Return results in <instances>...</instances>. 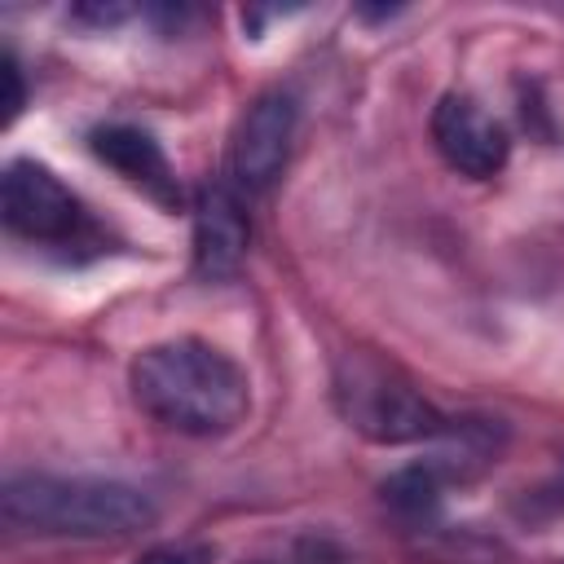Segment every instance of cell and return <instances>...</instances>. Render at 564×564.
Listing matches in <instances>:
<instances>
[{
  "label": "cell",
  "instance_id": "1",
  "mask_svg": "<svg viewBox=\"0 0 564 564\" xmlns=\"http://www.w3.org/2000/svg\"><path fill=\"white\" fill-rule=\"evenodd\" d=\"M137 405L185 436H220L247 419L251 383L234 357L203 339H167L132 361Z\"/></svg>",
  "mask_w": 564,
  "mask_h": 564
},
{
  "label": "cell",
  "instance_id": "2",
  "mask_svg": "<svg viewBox=\"0 0 564 564\" xmlns=\"http://www.w3.org/2000/svg\"><path fill=\"white\" fill-rule=\"evenodd\" d=\"M0 511L13 533L44 538H128L154 524V502L119 480L13 471L0 489Z\"/></svg>",
  "mask_w": 564,
  "mask_h": 564
},
{
  "label": "cell",
  "instance_id": "3",
  "mask_svg": "<svg viewBox=\"0 0 564 564\" xmlns=\"http://www.w3.org/2000/svg\"><path fill=\"white\" fill-rule=\"evenodd\" d=\"M335 401L348 427L379 445H405V441H427L441 436L449 423L436 414L432 401L414 392L392 366L366 352H348L335 370Z\"/></svg>",
  "mask_w": 564,
  "mask_h": 564
},
{
  "label": "cell",
  "instance_id": "4",
  "mask_svg": "<svg viewBox=\"0 0 564 564\" xmlns=\"http://www.w3.org/2000/svg\"><path fill=\"white\" fill-rule=\"evenodd\" d=\"M4 229L44 247H84L97 238L84 203L35 159H13L0 185Z\"/></svg>",
  "mask_w": 564,
  "mask_h": 564
},
{
  "label": "cell",
  "instance_id": "5",
  "mask_svg": "<svg viewBox=\"0 0 564 564\" xmlns=\"http://www.w3.org/2000/svg\"><path fill=\"white\" fill-rule=\"evenodd\" d=\"M291 137H295V101L286 93H260L242 110V119H238V128L229 137L234 185L247 189V194L269 189L286 167Z\"/></svg>",
  "mask_w": 564,
  "mask_h": 564
},
{
  "label": "cell",
  "instance_id": "6",
  "mask_svg": "<svg viewBox=\"0 0 564 564\" xmlns=\"http://www.w3.org/2000/svg\"><path fill=\"white\" fill-rule=\"evenodd\" d=\"M432 141L441 159L463 176H494L507 163V128L467 93H445L432 110Z\"/></svg>",
  "mask_w": 564,
  "mask_h": 564
},
{
  "label": "cell",
  "instance_id": "7",
  "mask_svg": "<svg viewBox=\"0 0 564 564\" xmlns=\"http://www.w3.org/2000/svg\"><path fill=\"white\" fill-rule=\"evenodd\" d=\"M88 145H93V154H97L106 167H115L128 185H137L141 194H150V198L163 203V207H176L181 185H176V176H172V167H167V154L159 150V141H154L150 132H141V128H132V123H101V128L88 132Z\"/></svg>",
  "mask_w": 564,
  "mask_h": 564
},
{
  "label": "cell",
  "instance_id": "8",
  "mask_svg": "<svg viewBox=\"0 0 564 564\" xmlns=\"http://www.w3.org/2000/svg\"><path fill=\"white\" fill-rule=\"evenodd\" d=\"M247 212L229 185H207L194 207V269L203 278H229L238 273L247 256Z\"/></svg>",
  "mask_w": 564,
  "mask_h": 564
},
{
  "label": "cell",
  "instance_id": "9",
  "mask_svg": "<svg viewBox=\"0 0 564 564\" xmlns=\"http://www.w3.org/2000/svg\"><path fill=\"white\" fill-rule=\"evenodd\" d=\"M383 498L405 511V516H427L441 498V480H436V467H405L397 471L388 485H383Z\"/></svg>",
  "mask_w": 564,
  "mask_h": 564
},
{
  "label": "cell",
  "instance_id": "10",
  "mask_svg": "<svg viewBox=\"0 0 564 564\" xmlns=\"http://www.w3.org/2000/svg\"><path fill=\"white\" fill-rule=\"evenodd\" d=\"M0 70H4V84H9V93H4V123H13L18 110H22V97H26V93H22V66H18L13 53H4Z\"/></svg>",
  "mask_w": 564,
  "mask_h": 564
},
{
  "label": "cell",
  "instance_id": "11",
  "mask_svg": "<svg viewBox=\"0 0 564 564\" xmlns=\"http://www.w3.org/2000/svg\"><path fill=\"white\" fill-rule=\"evenodd\" d=\"M137 564H203V555L189 551V546H154V551H145Z\"/></svg>",
  "mask_w": 564,
  "mask_h": 564
}]
</instances>
